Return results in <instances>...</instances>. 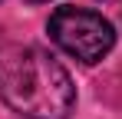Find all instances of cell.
<instances>
[{
	"instance_id": "3",
	"label": "cell",
	"mask_w": 122,
	"mask_h": 119,
	"mask_svg": "<svg viewBox=\"0 0 122 119\" xmlns=\"http://www.w3.org/2000/svg\"><path fill=\"white\" fill-rule=\"evenodd\" d=\"M30 3H43V0H30Z\"/></svg>"
},
{
	"instance_id": "2",
	"label": "cell",
	"mask_w": 122,
	"mask_h": 119,
	"mask_svg": "<svg viewBox=\"0 0 122 119\" xmlns=\"http://www.w3.org/2000/svg\"><path fill=\"white\" fill-rule=\"evenodd\" d=\"M50 37L63 53L79 63H99L116 43L112 23L102 13L82 7H60L50 17Z\"/></svg>"
},
{
	"instance_id": "1",
	"label": "cell",
	"mask_w": 122,
	"mask_h": 119,
	"mask_svg": "<svg viewBox=\"0 0 122 119\" xmlns=\"http://www.w3.org/2000/svg\"><path fill=\"white\" fill-rule=\"evenodd\" d=\"M0 99L23 119H66L76 106V86L53 53L26 43H3Z\"/></svg>"
}]
</instances>
